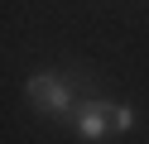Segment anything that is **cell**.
I'll use <instances>...</instances> for the list:
<instances>
[{"label": "cell", "instance_id": "1", "mask_svg": "<svg viewBox=\"0 0 149 144\" xmlns=\"http://www.w3.org/2000/svg\"><path fill=\"white\" fill-rule=\"evenodd\" d=\"M24 96H29V106H39L43 115H68V111H77L72 82H63V77H53V72L29 77V82H24Z\"/></svg>", "mask_w": 149, "mask_h": 144}, {"label": "cell", "instance_id": "2", "mask_svg": "<svg viewBox=\"0 0 149 144\" xmlns=\"http://www.w3.org/2000/svg\"><path fill=\"white\" fill-rule=\"evenodd\" d=\"M106 130H111V106L96 101V96H87L77 106V134L82 139H106Z\"/></svg>", "mask_w": 149, "mask_h": 144}, {"label": "cell", "instance_id": "3", "mask_svg": "<svg viewBox=\"0 0 149 144\" xmlns=\"http://www.w3.org/2000/svg\"><path fill=\"white\" fill-rule=\"evenodd\" d=\"M130 125H135V111H130L125 101H111V130H116V134H125Z\"/></svg>", "mask_w": 149, "mask_h": 144}]
</instances>
